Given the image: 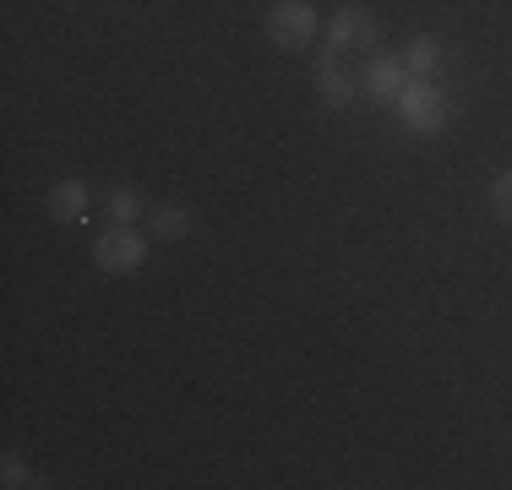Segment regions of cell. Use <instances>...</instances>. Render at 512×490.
I'll return each mask as SVG.
<instances>
[{
	"mask_svg": "<svg viewBox=\"0 0 512 490\" xmlns=\"http://www.w3.org/2000/svg\"><path fill=\"white\" fill-rule=\"evenodd\" d=\"M0 474H6V485H11V490H22V485H39V480H33V469L17 458V452H6V458H0Z\"/></svg>",
	"mask_w": 512,
	"mask_h": 490,
	"instance_id": "11",
	"label": "cell"
},
{
	"mask_svg": "<svg viewBox=\"0 0 512 490\" xmlns=\"http://www.w3.org/2000/svg\"><path fill=\"white\" fill-rule=\"evenodd\" d=\"M393 109L409 120L414 131H425V137L447 126V93L436 88L431 77H409V82H404V93L393 98Z\"/></svg>",
	"mask_w": 512,
	"mask_h": 490,
	"instance_id": "1",
	"label": "cell"
},
{
	"mask_svg": "<svg viewBox=\"0 0 512 490\" xmlns=\"http://www.w3.org/2000/svg\"><path fill=\"white\" fill-rule=\"evenodd\" d=\"M316 28H322V17H316L311 0H278V6L267 11V39L278 49H306L316 39Z\"/></svg>",
	"mask_w": 512,
	"mask_h": 490,
	"instance_id": "2",
	"label": "cell"
},
{
	"mask_svg": "<svg viewBox=\"0 0 512 490\" xmlns=\"http://www.w3.org/2000/svg\"><path fill=\"white\" fill-rule=\"evenodd\" d=\"M93 262H99V273H137L142 262H148V240L137 235L131 224H115V229H104L99 240H93Z\"/></svg>",
	"mask_w": 512,
	"mask_h": 490,
	"instance_id": "3",
	"label": "cell"
},
{
	"mask_svg": "<svg viewBox=\"0 0 512 490\" xmlns=\"http://www.w3.org/2000/svg\"><path fill=\"white\" fill-rule=\"evenodd\" d=\"M404 66H409V77H431V71L442 66V39H414Z\"/></svg>",
	"mask_w": 512,
	"mask_h": 490,
	"instance_id": "8",
	"label": "cell"
},
{
	"mask_svg": "<svg viewBox=\"0 0 512 490\" xmlns=\"http://www.w3.org/2000/svg\"><path fill=\"white\" fill-rule=\"evenodd\" d=\"M137 213H142V196L137 191H115V196H109V218H115V224H131Z\"/></svg>",
	"mask_w": 512,
	"mask_h": 490,
	"instance_id": "10",
	"label": "cell"
},
{
	"mask_svg": "<svg viewBox=\"0 0 512 490\" xmlns=\"http://www.w3.org/2000/svg\"><path fill=\"white\" fill-rule=\"evenodd\" d=\"M376 39H382V22H376V11L344 6L333 22H327V55H322V60H338V49H376Z\"/></svg>",
	"mask_w": 512,
	"mask_h": 490,
	"instance_id": "4",
	"label": "cell"
},
{
	"mask_svg": "<svg viewBox=\"0 0 512 490\" xmlns=\"http://www.w3.org/2000/svg\"><path fill=\"white\" fill-rule=\"evenodd\" d=\"M491 207H496V213H502L507 224H512V169H507V175H496V186H491Z\"/></svg>",
	"mask_w": 512,
	"mask_h": 490,
	"instance_id": "12",
	"label": "cell"
},
{
	"mask_svg": "<svg viewBox=\"0 0 512 490\" xmlns=\"http://www.w3.org/2000/svg\"><path fill=\"white\" fill-rule=\"evenodd\" d=\"M322 104H333V109H349L360 98V88H355V77L349 71H338V60H322Z\"/></svg>",
	"mask_w": 512,
	"mask_h": 490,
	"instance_id": "7",
	"label": "cell"
},
{
	"mask_svg": "<svg viewBox=\"0 0 512 490\" xmlns=\"http://www.w3.org/2000/svg\"><path fill=\"white\" fill-rule=\"evenodd\" d=\"M404 82H409L404 60H371V66H365V88H371V98H382V104H393V98L404 93Z\"/></svg>",
	"mask_w": 512,
	"mask_h": 490,
	"instance_id": "5",
	"label": "cell"
},
{
	"mask_svg": "<svg viewBox=\"0 0 512 490\" xmlns=\"http://www.w3.org/2000/svg\"><path fill=\"white\" fill-rule=\"evenodd\" d=\"M153 235L158 240H180V235H191V213L186 207H175V202H164L153 213Z\"/></svg>",
	"mask_w": 512,
	"mask_h": 490,
	"instance_id": "9",
	"label": "cell"
},
{
	"mask_svg": "<svg viewBox=\"0 0 512 490\" xmlns=\"http://www.w3.org/2000/svg\"><path fill=\"white\" fill-rule=\"evenodd\" d=\"M82 213H88V186H82V180H55L50 186V218L82 224Z\"/></svg>",
	"mask_w": 512,
	"mask_h": 490,
	"instance_id": "6",
	"label": "cell"
}]
</instances>
